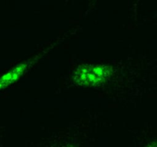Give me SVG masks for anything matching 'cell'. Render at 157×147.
Listing matches in <instances>:
<instances>
[{"instance_id":"6da1fadb","label":"cell","mask_w":157,"mask_h":147,"mask_svg":"<svg viewBox=\"0 0 157 147\" xmlns=\"http://www.w3.org/2000/svg\"><path fill=\"white\" fill-rule=\"evenodd\" d=\"M148 147H157V142H153V144H151L150 145H149Z\"/></svg>"}]
</instances>
